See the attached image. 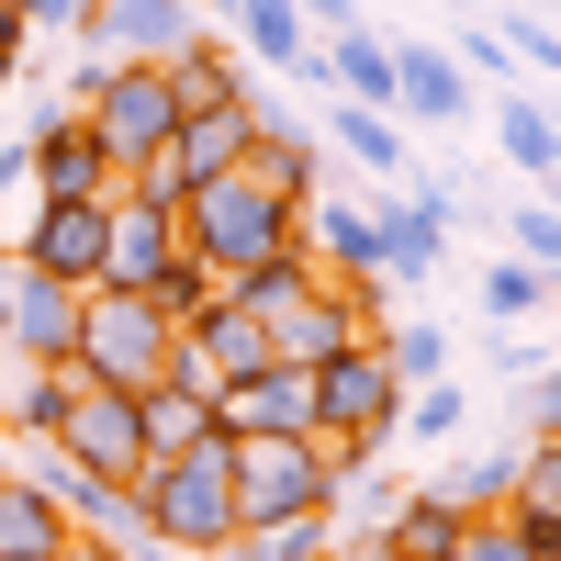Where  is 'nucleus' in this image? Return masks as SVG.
I'll list each match as a JSON object with an SVG mask.
<instances>
[{
    "instance_id": "f257e3e1",
    "label": "nucleus",
    "mask_w": 561,
    "mask_h": 561,
    "mask_svg": "<svg viewBox=\"0 0 561 561\" xmlns=\"http://www.w3.org/2000/svg\"><path fill=\"white\" fill-rule=\"evenodd\" d=\"M225 472H237V539H259V528L337 517V483L359 460H337L325 438H225Z\"/></svg>"
},
{
    "instance_id": "f03ea898",
    "label": "nucleus",
    "mask_w": 561,
    "mask_h": 561,
    "mask_svg": "<svg viewBox=\"0 0 561 561\" xmlns=\"http://www.w3.org/2000/svg\"><path fill=\"white\" fill-rule=\"evenodd\" d=\"M135 517H147V550L214 561L225 539H237V472H225V438L180 449V460H147V472H135Z\"/></svg>"
},
{
    "instance_id": "7ed1b4c3",
    "label": "nucleus",
    "mask_w": 561,
    "mask_h": 561,
    "mask_svg": "<svg viewBox=\"0 0 561 561\" xmlns=\"http://www.w3.org/2000/svg\"><path fill=\"white\" fill-rule=\"evenodd\" d=\"M180 248L237 280V270H259V259H293V248H304V203L259 192L248 169H237V180H203V192L180 203Z\"/></svg>"
},
{
    "instance_id": "20e7f679",
    "label": "nucleus",
    "mask_w": 561,
    "mask_h": 561,
    "mask_svg": "<svg viewBox=\"0 0 561 561\" xmlns=\"http://www.w3.org/2000/svg\"><path fill=\"white\" fill-rule=\"evenodd\" d=\"M169 359H180V325L147 293H90L79 304V382L147 393V382H169Z\"/></svg>"
},
{
    "instance_id": "39448f33",
    "label": "nucleus",
    "mask_w": 561,
    "mask_h": 561,
    "mask_svg": "<svg viewBox=\"0 0 561 561\" xmlns=\"http://www.w3.org/2000/svg\"><path fill=\"white\" fill-rule=\"evenodd\" d=\"M393 427H404V382L382 370V348H348V359L314 370V438L337 460H382Z\"/></svg>"
},
{
    "instance_id": "423d86ee",
    "label": "nucleus",
    "mask_w": 561,
    "mask_h": 561,
    "mask_svg": "<svg viewBox=\"0 0 561 561\" xmlns=\"http://www.w3.org/2000/svg\"><path fill=\"white\" fill-rule=\"evenodd\" d=\"M79 124L102 135L113 169L135 180L147 158H169V135H180V90H169V68H113V79H102V102H90Z\"/></svg>"
},
{
    "instance_id": "0eeeda50",
    "label": "nucleus",
    "mask_w": 561,
    "mask_h": 561,
    "mask_svg": "<svg viewBox=\"0 0 561 561\" xmlns=\"http://www.w3.org/2000/svg\"><path fill=\"white\" fill-rule=\"evenodd\" d=\"M23 158H34V203H113L124 192V169H113V147L90 135L79 113H23Z\"/></svg>"
},
{
    "instance_id": "6e6552de",
    "label": "nucleus",
    "mask_w": 561,
    "mask_h": 561,
    "mask_svg": "<svg viewBox=\"0 0 561 561\" xmlns=\"http://www.w3.org/2000/svg\"><path fill=\"white\" fill-rule=\"evenodd\" d=\"M79 304L90 293H68L45 270H0V348L23 370H79Z\"/></svg>"
},
{
    "instance_id": "1a4fd4ad",
    "label": "nucleus",
    "mask_w": 561,
    "mask_h": 561,
    "mask_svg": "<svg viewBox=\"0 0 561 561\" xmlns=\"http://www.w3.org/2000/svg\"><path fill=\"white\" fill-rule=\"evenodd\" d=\"M102 237H113V203H23L12 214V270H45L68 293H90L102 280Z\"/></svg>"
},
{
    "instance_id": "9d476101",
    "label": "nucleus",
    "mask_w": 561,
    "mask_h": 561,
    "mask_svg": "<svg viewBox=\"0 0 561 561\" xmlns=\"http://www.w3.org/2000/svg\"><path fill=\"white\" fill-rule=\"evenodd\" d=\"M45 449H57V460H79V472H102V483H135V472H147V427H135V393L79 382Z\"/></svg>"
},
{
    "instance_id": "9b49d317",
    "label": "nucleus",
    "mask_w": 561,
    "mask_h": 561,
    "mask_svg": "<svg viewBox=\"0 0 561 561\" xmlns=\"http://www.w3.org/2000/svg\"><path fill=\"white\" fill-rule=\"evenodd\" d=\"M169 259H180V203L113 192V237H102V280H90V293H147Z\"/></svg>"
},
{
    "instance_id": "f8f14e48",
    "label": "nucleus",
    "mask_w": 561,
    "mask_h": 561,
    "mask_svg": "<svg viewBox=\"0 0 561 561\" xmlns=\"http://www.w3.org/2000/svg\"><path fill=\"white\" fill-rule=\"evenodd\" d=\"M214 427L225 438H314V370H248V382L214 393Z\"/></svg>"
},
{
    "instance_id": "ddd939ff",
    "label": "nucleus",
    "mask_w": 561,
    "mask_h": 561,
    "mask_svg": "<svg viewBox=\"0 0 561 561\" xmlns=\"http://www.w3.org/2000/svg\"><path fill=\"white\" fill-rule=\"evenodd\" d=\"M214 23L192 12V0H102V57L113 68H169L180 45H203Z\"/></svg>"
},
{
    "instance_id": "4468645a",
    "label": "nucleus",
    "mask_w": 561,
    "mask_h": 561,
    "mask_svg": "<svg viewBox=\"0 0 561 561\" xmlns=\"http://www.w3.org/2000/svg\"><path fill=\"white\" fill-rule=\"evenodd\" d=\"M449 192H427V203H393V192H370V237H382V280L393 293H415V280L438 270V248H449Z\"/></svg>"
},
{
    "instance_id": "2eb2a0df",
    "label": "nucleus",
    "mask_w": 561,
    "mask_h": 561,
    "mask_svg": "<svg viewBox=\"0 0 561 561\" xmlns=\"http://www.w3.org/2000/svg\"><path fill=\"white\" fill-rule=\"evenodd\" d=\"M259 90L248 102H225V113H180V135H169V169H180V192H203V180H237L248 169V135H259Z\"/></svg>"
},
{
    "instance_id": "dca6fc26",
    "label": "nucleus",
    "mask_w": 561,
    "mask_h": 561,
    "mask_svg": "<svg viewBox=\"0 0 561 561\" xmlns=\"http://www.w3.org/2000/svg\"><path fill=\"white\" fill-rule=\"evenodd\" d=\"M348 348H370V337H359V314L337 304V280H314L304 304L270 314V359L280 370H325V359H348Z\"/></svg>"
},
{
    "instance_id": "f3484780",
    "label": "nucleus",
    "mask_w": 561,
    "mask_h": 561,
    "mask_svg": "<svg viewBox=\"0 0 561 561\" xmlns=\"http://www.w3.org/2000/svg\"><path fill=\"white\" fill-rule=\"evenodd\" d=\"M393 113H415V124H472L483 102H472V79H460V57H449V45H427V34H415V45H393Z\"/></svg>"
},
{
    "instance_id": "a211bd4d",
    "label": "nucleus",
    "mask_w": 561,
    "mask_h": 561,
    "mask_svg": "<svg viewBox=\"0 0 561 561\" xmlns=\"http://www.w3.org/2000/svg\"><path fill=\"white\" fill-rule=\"evenodd\" d=\"M180 370H192L203 393L248 382V370H270V325H259V314H237V304H214L203 325H180Z\"/></svg>"
},
{
    "instance_id": "6ab92c4d",
    "label": "nucleus",
    "mask_w": 561,
    "mask_h": 561,
    "mask_svg": "<svg viewBox=\"0 0 561 561\" xmlns=\"http://www.w3.org/2000/svg\"><path fill=\"white\" fill-rule=\"evenodd\" d=\"M304 259L325 270V280H382V237H370V203L359 192H314L304 203Z\"/></svg>"
},
{
    "instance_id": "aec40b11",
    "label": "nucleus",
    "mask_w": 561,
    "mask_h": 561,
    "mask_svg": "<svg viewBox=\"0 0 561 561\" xmlns=\"http://www.w3.org/2000/svg\"><path fill=\"white\" fill-rule=\"evenodd\" d=\"M248 180H259V192H280V203H314V192H325V135H304L293 113H259Z\"/></svg>"
},
{
    "instance_id": "412c9836",
    "label": "nucleus",
    "mask_w": 561,
    "mask_h": 561,
    "mask_svg": "<svg viewBox=\"0 0 561 561\" xmlns=\"http://www.w3.org/2000/svg\"><path fill=\"white\" fill-rule=\"evenodd\" d=\"M135 427H147V460H180V449L225 438V427H214V393H203L180 359H169V382H147V393H135Z\"/></svg>"
},
{
    "instance_id": "4be33fe9",
    "label": "nucleus",
    "mask_w": 561,
    "mask_h": 561,
    "mask_svg": "<svg viewBox=\"0 0 561 561\" xmlns=\"http://www.w3.org/2000/svg\"><path fill=\"white\" fill-rule=\"evenodd\" d=\"M68 550H79L68 505L45 483H23V472H0V561H68Z\"/></svg>"
},
{
    "instance_id": "5701e85b",
    "label": "nucleus",
    "mask_w": 561,
    "mask_h": 561,
    "mask_svg": "<svg viewBox=\"0 0 561 561\" xmlns=\"http://www.w3.org/2000/svg\"><path fill=\"white\" fill-rule=\"evenodd\" d=\"M460 528H472V505L438 494V483H415V494H393V505H382V528H370V539H393V550H415V561H449V550H460Z\"/></svg>"
},
{
    "instance_id": "b1692460",
    "label": "nucleus",
    "mask_w": 561,
    "mask_h": 561,
    "mask_svg": "<svg viewBox=\"0 0 561 561\" xmlns=\"http://www.w3.org/2000/svg\"><path fill=\"white\" fill-rule=\"evenodd\" d=\"M314 79H337V102H359V113H393V45L382 34H337V45H325V57H304Z\"/></svg>"
},
{
    "instance_id": "393cba45",
    "label": "nucleus",
    "mask_w": 561,
    "mask_h": 561,
    "mask_svg": "<svg viewBox=\"0 0 561 561\" xmlns=\"http://www.w3.org/2000/svg\"><path fill=\"white\" fill-rule=\"evenodd\" d=\"M169 90H180V113H225V102H248V57L225 34H203V45L169 57Z\"/></svg>"
},
{
    "instance_id": "a878e982",
    "label": "nucleus",
    "mask_w": 561,
    "mask_h": 561,
    "mask_svg": "<svg viewBox=\"0 0 561 561\" xmlns=\"http://www.w3.org/2000/svg\"><path fill=\"white\" fill-rule=\"evenodd\" d=\"M225 45H248L259 68H304V57H314V34H304V12H293V0H237Z\"/></svg>"
},
{
    "instance_id": "bb28decb",
    "label": "nucleus",
    "mask_w": 561,
    "mask_h": 561,
    "mask_svg": "<svg viewBox=\"0 0 561 561\" xmlns=\"http://www.w3.org/2000/svg\"><path fill=\"white\" fill-rule=\"evenodd\" d=\"M370 348H382V370L415 393V382H438V370H449V325H438V314H393Z\"/></svg>"
},
{
    "instance_id": "cd10ccee",
    "label": "nucleus",
    "mask_w": 561,
    "mask_h": 561,
    "mask_svg": "<svg viewBox=\"0 0 561 561\" xmlns=\"http://www.w3.org/2000/svg\"><path fill=\"white\" fill-rule=\"evenodd\" d=\"M550 113H561V102H539V90H505V124H494L505 158H517L539 192H550V158H561V124H550Z\"/></svg>"
},
{
    "instance_id": "c85d7f7f",
    "label": "nucleus",
    "mask_w": 561,
    "mask_h": 561,
    "mask_svg": "<svg viewBox=\"0 0 561 561\" xmlns=\"http://www.w3.org/2000/svg\"><path fill=\"white\" fill-rule=\"evenodd\" d=\"M68 393H79V370H23V359H12V382H0V415H12L23 438H57Z\"/></svg>"
},
{
    "instance_id": "c756f323",
    "label": "nucleus",
    "mask_w": 561,
    "mask_h": 561,
    "mask_svg": "<svg viewBox=\"0 0 561 561\" xmlns=\"http://www.w3.org/2000/svg\"><path fill=\"white\" fill-rule=\"evenodd\" d=\"M325 135H337V147H348V169H370V180H393V169H404V124H393V113L337 102V113H325Z\"/></svg>"
},
{
    "instance_id": "7c9ffc66",
    "label": "nucleus",
    "mask_w": 561,
    "mask_h": 561,
    "mask_svg": "<svg viewBox=\"0 0 561 561\" xmlns=\"http://www.w3.org/2000/svg\"><path fill=\"white\" fill-rule=\"evenodd\" d=\"M147 304H158V314H169V325H203V314H214V304H225V270H203V259H192V248H180V259H169V270H158V280H147Z\"/></svg>"
},
{
    "instance_id": "2f4dec72",
    "label": "nucleus",
    "mask_w": 561,
    "mask_h": 561,
    "mask_svg": "<svg viewBox=\"0 0 561 561\" xmlns=\"http://www.w3.org/2000/svg\"><path fill=\"white\" fill-rule=\"evenodd\" d=\"M550 293H561V270H539V259H494V270H483V314H494V325L539 314Z\"/></svg>"
},
{
    "instance_id": "473e14b6",
    "label": "nucleus",
    "mask_w": 561,
    "mask_h": 561,
    "mask_svg": "<svg viewBox=\"0 0 561 561\" xmlns=\"http://www.w3.org/2000/svg\"><path fill=\"white\" fill-rule=\"evenodd\" d=\"M505 505H517L528 528H561V438H528L517 449V494H505Z\"/></svg>"
},
{
    "instance_id": "72a5a7b5",
    "label": "nucleus",
    "mask_w": 561,
    "mask_h": 561,
    "mask_svg": "<svg viewBox=\"0 0 561 561\" xmlns=\"http://www.w3.org/2000/svg\"><path fill=\"white\" fill-rule=\"evenodd\" d=\"M460 415H472V393H460V382H415L393 438H460Z\"/></svg>"
},
{
    "instance_id": "f704fd0d",
    "label": "nucleus",
    "mask_w": 561,
    "mask_h": 561,
    "mask_svg": "<svg viewBox=\"0 0 561 561\" xmlns=\"http://www.w3.org/2000/svg\"><path fill=\"white\" fill-rule=\"evenodd\" d=\"M505 237H517V248H505V259H539V270H561V192H539V203H517V214H505Z\"/></svg>"
},
{
    "instance_id": "c9c22d12",
    "label": "nucleus",
    "mask_w": 561,
    "mask_h": 561,
    "mask_svg": "<svg viewBox=\"0 0 561 561\" xmlns=\"http://www.w3.org/2000/svg\"><path fill=\"white\" fill-rule=\"evenodd\" d=\"M23 34H68V45H102V0H12Z\"/></svg>"
},
{
    "instance_id": "e433bc0d",
    "label": "nucleus",
    "mask_w": 561,
    "mask_h": 561,
    "mask_svg": "<svg viewBox=\"0 0 561 561\" xmlns=\"http://www.w3.org/2000/svg\"><path fill=\"white\" fill-rule=\"evenodd\" d=\"M449 561H528V528H517V505H494V517H472Z\"/></svg>"
},
{
    "instance_id": "4c0bfd02",
    "label": "nucleus",
    "mask_w": 561,
    "mask_h": 561,
    "mask_svg": "<svg viewBox=\"0 0 561 561\" xmlns=\"http://www.w3.org/2000/svg\"><path fill=\"white\" fill-rule=\"evenodd\" d=\"M449 494H460V505H472V517H494V505H505V494H517V449H483V460H472V472H460Z\"/></svg>"
},
{
    "instance_id": "58836bf2",
    "label": "nucleus",
    "mask_w": 561,
    "mask_h": 561,
    "mask_svg": "<svg viewBox=\"0 0 561 561\" xmlns=\"http://www.w3.org/2000/svg\"><path fill=\"white\" fill-rule=\"evenodd\" d=\"M460 79H517V57H505V34H483V23H460Z\"/></svg>"
},
{
    "instance_id": "ea45409f",
    "label": "nucleus",
    "mask_w": 561,
    "mask_h": 561,
    "mask_svg": "<svg viewBox=\"0 0 561 561\" xmlns=\"http://www.w3.org/2000/svg\"><path fill=\"white\" fill-rule=\"evenodd\" d=\"M528 438H561V359L528 382Z\"/></svg>"
},
{
    "instance_id": "a19ab883",
    "label": "nucleus",
    "mask_w": 561,
    "mask_h": 561,
    "mask_svg": "<svg viewBox=\"0 0 561 561\" xmlns=\"http://www.w3.org/2000/svg\"><path fill=\"white\" fill-rule=\"evenodd\" d=\"M505 57H528V68H561V34H550V23H528V12H517V34H505Z\"/></svg>"
},
{
    "instance_id": "79ce46f5",
    "label": "nucleus",
    "mask_w": 561,
    "mask_h": 561,
    "mask_svg": "<svg viewBox=\"0 0 561 561\" xmlns=\"http://www.w3.org/2000/svg\"><path fill=\"white\" fill-rule=\"evenodd\" d=\"M23 57H34V34H23V12H12V0H0V79H12Z\"/></svg>"
},
{
    "instance_id": "37998d69",
    "label": "nucleus",
    "mask_w": 561,
    "mask_h": 561,
    "mask_svg": "<svg viewBox=\"0 0 561 561\" xmlns=\"http://www.w3.org/2000/svg\"><path fill=\"white\" fill-rule=\"evenodd\" d=\"M68 561H169V550H147V539H135V550H113V539H79Z\"/></svg>"
},
{
    "instance_id": "c03bdc74",
    "label": "nucleus",
    "mask_w": 561,
    "mask_h": 561,
    "mask_svg": "<svg viewBox=\"0 0 561 561\" xmlns=\"http://www.w3.org/2000/svg\"><path fill=\"white\" fill-rule=\"evenodd\" d=\"M348 561H415V550H393V539H359V550H348Z\"/></svg>"
},
{
    "instance_id": "a18cd8bd",
    "label": "nucleus",
    "mask_w": 561,
    "mask_h": 561,
    "mask_svg": "<svg viewBox=\"0 0 561 561\" xmlns=\"http://www.w3.org/2000/svg\"><path fill=\"white\" fill-rule=\"evenodd\" d=\"M192 12H203V23H214V34H225V23H237V0H192Z\"/></svg>"
},
{
    "instance_id": "49530a36",
    "label": "nucleus",
    "mask_w": 561,
    "mask_h": 561,
    "mask_svg": "<svg viewBox=\"0 0 561 561\" xmlns=\"http://www.w3.org/2000/svg\"><path fill=\"white\" fill-rule=\"evenodd\" d=\"M550 124H561V113H550ZM550 192H561V158H550Z\"/></svg>"
},
{
    "instance_id": "de8ad7c7",
    "label": "nucleus",
    "mask_w": 561,
    "mask_h": 561,
    "mask_svg": "<svg viewBox=\"0 0 561 561\" xmlns=\"http://www.w3.org/2000/svg\"><path fill=\"white\" fill-rule=\"evenodd\" d=\"M517 12H550V0H517Z\"/></svg>"
},
{
    "instance_id": "09e8293b",
    "label": "nucleus",
    "mask_w": 561,
    "mask_h": 561,
    "mask_svg": "<svg viewBox=\"0 0 561 561\" xmlns=\"http://www.w3.org/2000/svg\"><path fill=\"white\" fill-rule=\"evenodd\" d=\"M0 472H12V460H0Z\"/></svg>"
}]
</instances>
